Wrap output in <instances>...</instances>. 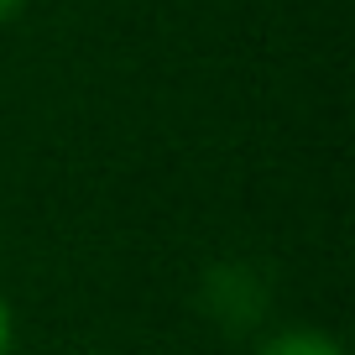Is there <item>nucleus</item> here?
<instances>
[{"label": "nucleus", "mask_w": 355, "mask_h": 355, "mask_svg": "<svg viewBox=\"0 0 355 355\" xmlns=\"http://www.w3.org/2000/svg\"><path fill=\"white\" fill-rule=\"evenodd\" d=\"M199 313L220 334H256L272 313V277L251 261H214L199 277Z\"/></svg>", "instance_id": "obj_1"}, {"label": "nucleus", "mask_w": 355, "mask_h": 355, "mask_svg": "<svg viewBox=\"0 0 355 355\" xmlns=\"http://www.w3.org/2000/svg\"><path fill=\"white\" fill-rule=\"evenodd\" d=\"M256 355H345V345L329 329H313V324H288V329H272Z\"/></svg>", "instance_id": "obj_2"}, {"label": "nucleus", "mask_w": 355, "mask_h": 355, "mask_svg": "<svg viewBox=\"0 0 355 355\" xmlns=\"http://www.w3.org/2000/svg\"><path fill=\"white\" fill-rule=\"evenodd\" d=\"M16 350V309H11V298L0 293V355H11Z\"/></svg>", "instance_id": "obj_3"}, {"label": "nucleus", "mask_w": 355, "mask_h": 355, "mask_svg": "<svg viewBox=\"0 0 355 355\" xmlns=\"http://www.w3.org/2000/svg\"><path fill=\"white\" fill-rule=\"evenodd\" d=\"M21 6H26V0H0V26L11 21V16H21Z\"/></svg>", "instance_id": "obj_4"}]
</instances>
